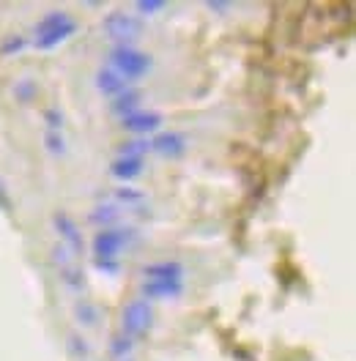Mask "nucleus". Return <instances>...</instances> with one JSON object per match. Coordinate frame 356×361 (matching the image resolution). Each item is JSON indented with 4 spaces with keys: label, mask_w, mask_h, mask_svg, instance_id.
I'll return each instance as SVG.
<instances>
[{
    "label": "nucleus",
    "mask_w": 356,
    "mask_h": 361,
    "mask_svg": "<svg viewBox=\"0 0 356 361\" xmlns=\"http://www.w3.org/2000/svg\"><path fill=\"white\" fill-rule=\"evenodd\" d=\"M101 28H104V33H107L113 41L129 44L131 38H137V36L143 33V22H140L137 17L127 14V11H110V14L104 17Z\"/></svg>",
    "instance_id": "nucleus-4"
},
{
    "label": "nucleus",
    "mask_w": 356,
    "mask_h": 361,
    "mask_svg": "<svg viewBox=\"0 0 356 361\" xmlns=\"http://www.w3.org/2000/svg\"><path fill=\"white\" fill-rule=\"evenodd\" d=\"M121 124H124V129L131 131V134L145 137V134H151V131H157L162 126V115H159V112H151V110H134L131 115L121 118Z\"/></svg>",
    "instance_id": "nucleus-7"
},
{
    "label": "nucleus",
    "mask_w": 356,
    "mask_h": 361,
    "mask_svg": "<svg viewBox=\"0 0 356 361\" xmlns=\"http://www.w3.org/2000/svg\"><path fill=\"white\" fill-rule=\"evenodd\" d=\"M134 110H140V94H137V91H124L121 96L113 98V112H115L118 118H127Z\"/></svg>",
    "instance_id": "nucleus-15"
},
{
    "label": "nucleus",
    "mask_w": 356,
    "mask_h": 361,
    "mask_svg": "<svg viewBox=\"0 0 356 361\" xmlns=\"http://www.w3.org/2000/svg\"><path fill=\"white\" fill-rule=\"evenodd\" d=\"M99 271H107V274H115L118 271V260L115 258H97Z\"/></svg>",
    "instance_id": "nucleus-25"
},
{
    "label": "nucleus",
    "mask_w": 356,
    "mask_h": 361,
    "mask_svg": "<svg viewBox=\"0 0 356 361\" xmlns=\"http://www.w3.org/2000/svg\"><path fill=\"white\" fill-rule=\"evenodd\" d=\"M148 151H151V140L137 137V140H129V142H124L118 148V156H124V159H143Z\"/></svg>",
    "instance_id": "nucleus-16"
},
{
    "label": "nucleus",
    "mask_w": 356,
    "mask_h": 361,
    "mask_svg": "<svg viewBox=\"0 0 356 361\" xmlns=\"http://www.w3.org/2000/svg\"><path fill=\"white\" fill-rule=\"evenodd\" d=\"M94 225H118L121 222V208L115 205V202H99L97 208L91 211V216H88Z\"/></svg>",
    "instance_id": "nucleus-14"
},
{
    "label": "nucleus",
    "mask_w": 356,
    "mask_h": 361,
    "mask_svg": "<svg viewBox=\"0 0 356 361\" xmlns=\"http://www.w3.org/2000/svg\"><path fill=\"white\" fill-rule=\"evenodd\" d=\"M97 88L99 94H104V96H121L124 91H129L127 80L115 68H110V66H101L97 71Z\"/></svg>",
    "instance_id": "nucleus-11"
},
{
    "label": "nucleus",
    "mask_w": 356,
    "mask_h": 361,
    "mask_svg": "<svg viewBox=\"0 0 356 361\" xmlns=\"http://www.w3.org/2000/svg\"><path fill=\"white\" fill-rule=\"evenodd\" d=\"M77 318H80V323H94L97 321V309L91 304H77Z\"/></svg>",
    "instance_id": "nucleus-24"
},
{
    "label": "nucleus",
    "mask_w": 356,
    "mask_h": 361,
    "mask_svg": "<svg viewBox=\"0 0 356 361\" xmlns=\"http://www.w3.org/2000/svg\"><path fill=\"white\" fill-rule=\"evenodd\" d=\"M131 345H134L131 337H127V334H115V337L110 339V356L124 361V356H129Z\"/></svg>",
    "instance_id": "nucleus-18"
},
{
    "label": "nucleus",
    "mask_w": 356,
    "mask_h": 361,
    "mask_svg": "<svg viewBox=\"0 0 356 361\" xmlns=\"http://www.w3.org/2000/svg\"><path fill=\"white\" fill-rule=\"evenodd\" d=\"M44 148L52 154V156H64L66 154V140L64 131L58 129H44Z\"/></svg>",
    "instance_id": "nucleus-17"
},
{
    "label": "nucleus",
    "mask_w": 356,
    "mask_h": 361,
    "mask_svg": "<svg viewBox=\"0 0 356 361\" xmlns=\"http://www.w3.org/2000/svg\"><path fill=\"white\" fill-rule=\"evenodd\" d=\"M25 47V38L22 36H6V41H3V47H0V52H20Z\"/></svg>",
    "instance_id": "nucleus-22"
},
{
    "label": "nucleus",
    "mask_w": 356,
    "mask_h": 361,
    "mask_svg": "<svg viewBox=\"0 0 356 361\" xmlns=\"http://www.w3.org/2000/svg\"><path fill=\"white\" fill-rule=\"evenodd\" d=\"M127 238H129V233L121 228H107V230H101V233H97V238H94V252H97V258H118L121 249L129 244Z\"/></svg>",
    "instance_id": "nucleus-6"
},
{
    "label": "nucleus",
    "mask_w": 356,
    "mask_h": 361,
    "mask_svg": "<svg viewBox=\"0 0 356 361\" xmlns=\"http://www.w3.org/2000/svg\"><path fill=\"white\" fill-rule=\"evenodd\" d=\"M151 151H157L159 156L178 159V156H184V151H187V137H184L181 131H159V134L151 140Z\"/></svg>",
    "instance_id": "nucleus-8"
},
{
    "label": "nucleus",
    "mask_w": 356,
    "mask_h": 361,
    "mask_svg": "<svg viewBox=\"0 0 356 361\" xmlns=\"http://www.w3.org/2000/svg\"><path fill=\"white\" fill-rule=\"evenodd\" d=\"M107 58H110V68H115L124 80L127 77H140V74H145L151 68V55L140 52L131 44H115V47H110Z\"/></svg>",
    "instance_id": "nucleus-2"
},
{
    "label": "nucleus",
    "mask_w": 356,
    "mask_h": 361,
    "mask_svg": "<svg viewBox=\"0 0 356 361\" xmlns=\"http://www.w3.org/2000/svg\"><path fill=\"white\" fill-rule=\"evenodd\" d=\"M55 268H58V274H61V279L66 282L69 290H74V293H83V290H85L88 282H85L80 265L74 263V255H71L66 246H58V249H55Z\"/></svg>",
    "instance_id": "nucleus-5"
},
{
    "label": "nucleus",
    "mask_w": 356,
    "mask_h": 361,
    "mask_svg": "<svg viewBox=\"0 0 356 361\" xmlns=\"http://www.w3.org/2000/svg\"><path fill=\"white\" fill-rule=\"evenodd\" d=\"M74 31H77L74 17H69L66 11H50V14L41 17V22L33 31V47L36 50H52V47L64 44Z\"/></svg>",
    "instance_id": "nucleus-1"
},
{
    "label": "nucleus",
    "mask_w": 356,
    "mask_h": 361,
    "mask_svg": "<svg viewBox=\"0 0 356 361\" xmlns=\"http://www.w3.org/2000/svg\"><path fill=\"white\" fill-rule=\"evenodd\" d=\"M14 94L22 98V101H28V98L36 96V88H33L31 80H22V82H17V85H14Z\"/></svg>",
    "instance_id": "nucleus-23"
},
{
    "label": "nucleus",
    "mask_w": 356,
    "mask_h": 361,
    "mask_svg": "<svg viewBox=\"0 0 356 361\" xmlns=\"http://www.w3.org/2000/svg\"><path fill=\"white\" fill-rule=\"evenodd\" d=\"M143 167H145L143 159H124V156H118L115 162L110 164V172H113L118 181H131V178H137V175L143 172Z\"/></svg>",
    "instance_id": "nucleus-13"
},
{
    "label": "nucleus",
    "mask_w": 356,
    "mask_h": 361,
    "mask_svg": "<svg viewBox=\"0 0 356 361\" xmlns=\"http://www.w3.org/2000/svg\"><path fill=\"white\" fill-rule=\"evenodd\" d=\"M143 295L148 298H176L184 293V279H145L143 282Z\"/></svg>",
    "instance_id": "nucleus-9"
},
{
    "label": "nucleus",
    "mask_w": 356,
    "mask_h": 361,
    "mask_svg": "<svg viewBox=\"0 0 356 361\" xmlns=\"http://www.w3.org/2000/svg\"><path fill=\"white\" fill-rule=\"evenodd\" d=\"M137 8H140L143 14H151V11H159V8H164V3H162V0H148V3H145V0H140V3H137Z\"/></svg>",
    "instance_id": "nucleus-26"
},
{
    "label": "nucleus",
    "mask_w": 356,
    "mask_h": 361,
    "mask_svg": "<svg viewBox=\"0 0 356 361\" xmlns=\"http://www.w3.org/2000/svg\"><path fill=\"white\" fill-rule=\"evenodd\" d=\"M145 279H184V265L176 260H157L143 268Z\"/></svg>",
    "instance_id": "nucleus-12"
},
{
    "label": "nucleus",
    "mask_w": 356,
    "mask_h": 361,
    "mask_svg": "<svg viewBox=\"0 0 356 361\" xmlns=\"http://www.w3.org/2000/svg\"><path fill=\"white\" fill-rule=\"evenodd\" d=\"M44 121H47V129L64 131V112H61V110L47 107V110H44Z\"/></svg>",
    "instance_id": "nucleus-21"
},
{
    "label": "nucleus",
    "mask_w": 356,
    "mask_h": 361,
    "mask_svg": "<svg viewBox=\"0 0 356 361\" xmlns=\"http://www.w3.org/2000/svg\"><path fill=\"white\" fill-rule=\"evenodd\" d=\"M113 197H115L118 202H124V205H140V202L145 200V195H143L140 189H131V186H121V189H115Z\"/></svg>",
    "instance_id": "nucleus-19"
},
{
    "label": "nucleus",
    "mask_w": 356,
    "mask_h": 361,
    "mask_svg": "<svg viewBox=\"0 0 356 361\" xmlns=\"http://www.w3.org/2000/svg\"><path fill=\"white\" fill-rule=\"evenodd\" d=\"M55 230H58V235L66 241V246H69L71 255H80L83 252V233H80L77 222L69 214H55Z\"/></svg>",
    "instance_id": "nucleus-10"
},
{
    "label": "nucleus",
    "mask_w": 356,
    "mask_h": 361,
    "mask_svg": "<svg viewBox=\"0 0 356 361\" xmlns=\"http://www.w3.org/2000/svg\"><path fill=\"white\" fill-rule=\"evenodd\" d=\"M69 353L74 359H88V342L80 334H69Z\"/></svg>",
    "instance_id": "nucleus-20"
},
{
    "label": "nucleus",
    "mask_w": 356,
    "mask_h": 361,
    "mask_svg": "<svg viewBox=\"0 0 356 361\" xmlns=\"http://www.w3.org/2000/svg\"><path fill=\"white\" fill-rule=\"evenodd\" d=\"M154 323V307H151V301H145V298H134L129 301L127 307H124V312H121V326L124 331L121 334H127V337H140V334H145L148 328Z\"/></svg>",
    "instance_id": "nucleus-3"
}]
</instances>
